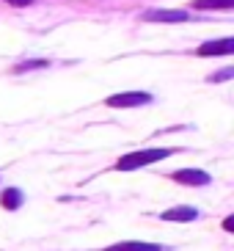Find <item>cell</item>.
Returning <instances> with one entry per match:
<instances>
[{"instance_id": "6da1fadb", "label": "cell", "mask_w": 234, "mask_h": 251, "mask_svg": "<svg viewBox=\"0 0 234 251\" xmlns=\"http://www.w3.org/2000/svg\"><path fill=\"white\" fill-rule=\"evenodd\" d=\"M174 149H140V152H130V155L118 157L116 169L118 171H135L140 166H152V163L163 160V157H171Z\"/></svg>"}, {"instance_id": "7a4b0ae2", "label": "cell", "mask_w": 234, "mask_h": 251, "mask_svg": "<svg viewBox=\"0 0 234 251\" xmlns=\"http://www.w3.org/2000/svg\"><path fill=\"white\" fill-rule=\"evenodd\" d=\"M105 102H108V108H138V105L152 102V94L149 91H121V94L108 97Z\"/></svg>"}, {"instance_id": "3957f363", "label": "cell", "mask_w": 234, "mask_h": 251, "mask_svg": "<svg viewBox=\"0 0 234 251\" xmlns=\"http://www.w3.org/2000/svg\"><path fill=\"white\" fill-rule=\"evenodd\" d=\"M140 20H146V23H185L187 11H179V8H152V11H143Z\"/></svg>"}, {"instance_id": "277c9868", "label": "cell", "mask_w": 234, "mask_h": 251, "mask_svg": "<svg viewBox=\"0 0 234 251\" xmlns=\"http://www.w3.org/2000/svg\"><path fill=\"white\" fill-rule=\"evenodd\" d=\"M232 52H234V39L226 36V39H218V42H204L196 50V55L210 58V55H232Z\"/></svg>"}, {"instance_id": "5b68a950", "label": "cell", "mask_w": 234, "mask_h": 251, "mask_svg": "<svg viewBox=\"0 0 234 251\" xmlns=\"http://www.w3.org/2000/svg\"><path fill=\"white\" fill-rule=\"evenodd\" d=\"M171 179L179 182V185H207L210 182V174L201 171V169H179V171L171 174Z\"/></svg>"}, {"instance_id": "8992f818", "label": "cell", "mask_w": 234, "mask_h": 251, "mask_svg": "<svg viewBox=\"0 0 234 251\" xmlns=\"http://www.w3.org/2000/svg\"><path fill=\"white\" fill-rule=\"evenodd\" d=\"M105 251H165L160 243H143V240H124V243H113Z\"/></svg>"}, {"instance_id": "52a82bcc", "label": "cell", "mask_w": 234, "mask_h": 251, "mask_svg": "<svg viewBox=\"0 0 234 251\" xmlns=\"http://www.w3.org/2000/svg\"><path fill=\"white\" fill-rule=\"evenodd\" d=\"M163 221H196L198 218V210L196 207H171L160 215Z\"/></svg>"}, {"instance_id": "ba28073f", "label": "cell", "mask_w": 234, "mask_h": 251, "mask_svg": "<svg viewBox=\"0 0 234 251\" xmlns=\"http://www.w3.org/2000/svg\"><path fill=\"white\" fill-rule=\"evenodd\" d=\"M0 204L6 207V210H17V207L22 204V191H17V188H6L3 196H0Z\"/></svg>"}, {"instance_id": "9c48e42d", "label": "cell", "mask_w": 234, "mask_h": 251, "mask_svg": "<svg viewBox=\"0 0 234 251\" xmlns=\"http://www.w3.org/2000/svg\"><path fill=\"white\" fill-rule=\"evenodd\" d=\"M234 6V0H196L193 3V8H232Z\"/></svg>"}, {"instance_id": "30bf717a", "label": "cell", "mask_w": 234, "mask_h": 251, "mask_svg": "<svg viewBox=\"0 0 234 251\" xmlns=\"http://www.w3.org/2000/svg\"><path fill=\"white\" fill-rule=\"evenodd\" d=\"M232 75H234V69H232V67H226L223 72H218V75H210V80H212V83H220V80H229Z\"/></svg>"}, {"instance_id": "8fae6325", "label": "cell", "mask_w": 234, "mask_h": 251, "mask_svg": "<svg viewBox=\"0 0 234 251\" xmlns=\"http://www.w3.org/2000/svg\"><path fill=\"white\" fill-rule=\"evenodd\" d=\"M6 3H11V6L22 8V6H30V3H33V0H6Z\"/></svg>"}, {"instance_id": "7c38bea8", "label": "cell", "mask_w": 234, "mask_h": 251, "mask_svg": "<svg viewBox=\"0 0 234 251\" xmlns=\"http://www.w3.org/2000/svg\"><path fill=\"white\" fill-rule=\"evenodd\" d=\"M223 229H226V232H232V229H234V218H232V215L223 221Z\"/></svg>"}]
</instances>
